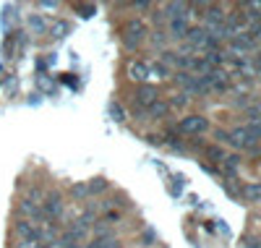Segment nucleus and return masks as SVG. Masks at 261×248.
<instances>
[{
  "label": "nucleus",
  "mask_w": 261,
  "mask_h": 248,
  "mask_svg": "<svg viewBox=\"0 0 261 248\" xmlns=\"http://www.w3.org/2000/svg\"><path fill=\"white\" fill-rule=\"evenodd\" d=\"M39 8H58V3H55V0H42Z\"/></svg>",
  "instance_id": "25"
},
{
  "label": "nucleus",
  "mask_w": 261,
  "mask_h": 248,
  "mask_svg": "<svg viewBox=\"0 0 261 248\" xmlns=\"http://www.w3.org/2000/svg\"><path fill=\"white\" fill-rule=\"evenodd\" d=\"M206 157H209L212 162H222L225 160V152H222L220 144H214V146H206Z\"/></svg>",
  "instance_id": "16"
},
{
  "label": "nucleus",
  "mask_w": 261,
  "mask_h": 248,
  "mask_svg": "<svg viewBox=\"0 0 261 248\" xmlns=\"http://www.w3.org/2000/svg\"><path fill=\"white\" fill-rule=\"evenodd\" d=\"M178 131L186 133V136H201V133L209 131V120L204 115H186L180 123H178Z\"/></svg>",
  "instance_id": "3"
},
{
  "label": "nucleus",
  "mask_w": 261,
  "mask_h": 248,
  "mask_svg": "<svg viewBox=\"0 0 261 248\" xmlns=\"http://www.w3.org/2000/svg\"><path fill=\"white\" fill-rule=\"evenodd\" d=\"M136 107H144V110H149L154 102H160V89L157 86H151V84H141L139 89H136Z\"/></svg>",
  "instance_id": "5"
},
{
  "label": "nucleus",
  "mask_w": 261,
  "mask_h": 248,
  "mask_svg": "<svg viewBox=\"0 0 261 248\" xmlns=\"http://www.w3.org/2000/svg\"><path fill=\"white\" fill-rule=\"evenodd\" d=\"M230 47H232L235 53H251V50L256 47V42H253L248 34H235V37L230 39Z\"/></svg>",
  "instance_id": "8"
},
{
  "label": "nucleus",
  "mask_w": 261,
  "mask_h": 248,
  "mask_svg": "<svg viewBox=\"0 0 261 248\" xmlns=\"http://www.w3.org/2000/svg\"><path fill=\"white\" fill-rule=\"evenodd\" d=\"M68 32H71V24H68V21H55V24H53V29H50V34L55 37V39H63V37H68Z\"/></svg>",
  "instance_id": "11"
},
{
  "label": "nucleus",
  "mask_w": 261,
  "mask_h": 248,
  "mask_svg": "<svg viewBox=\"0 0 261 248\" xmlns=\"http://www.w3.org/2000/svg\"><path fill=\"white\" fill-rule=\"evenodd\" d=\"M167 105H170V107H186V105H188V94H186V92H180L175 100L167 102Z\"/></svg>",
  "instance_id": "21"
},
{
  "label": "nucleus",
  "mask_w": 261,
  "mask_h": 248,
  "mask_svg": "<svg viewBox=\"0 0 261 248\" xmlns=\"http://www.w3.org/2000/svg\"><path fill=\"white\" fill-rule=\"evenodd\" d=\"M125 73H128V79L130 81H136L139 86L141 84H149V76H151V63H146V60H130L128 63V68H125Z\"/></svg>",
  "instance_id": "4"
},
{
  "label": "nucleus",
  "mask_w": 261,
  "mask_h": 248,
  "mask_svg": "<svg viewBox=\"0 0 261 248\" xmlns=\"http://www.w3.org/2000/svg\"><path fill=\"white\" fill-rule=\"evenodd\" d=\"M151 73H157L160 79H170V76H172V71L167 68V65H162L160 60H157V63H151Z\"/></svg>",
  "instance_id": "18"
},
{
  "label": "nucleus",
  "mask_w": 261,
  "mask_h": 248,
  "mask_svg": "<svg viewBox=\"0 0 261 248\" xmlns=\"http://www.w3.org/2000/svg\"><path fill=\"white\" fill-rule=\"evenodd\" d=\"M214 136H217V144H230V133H227V131H220V128H217Z\"/></svg>",
  "instance_id": "22"
},
{
  "label": "nucleus",
  "mask_w": 261,
  "mask_h": 248,
  "mask_svg": "<svg viewBox=\"0 0 261 248\" xmlns=\"http://www.w3.org/2000/svg\"><path fill=\"white\" fill-rule=\"evenodd\" d=\"M37 248H42V245H37Z\"/></svg>",
  "instance_id": "29"
},
{
  "label": "nucleus",
  "mask_w": 261,
  "mask_h": 248,
  "mask_svg": "<svg viewBox=\"0 0 261 248\" xmlns=\"http://www.w3.org/2000/svg\"><path fill=\"white\" fill-rule=\"evenodd\" d=\"M162 21H165V13H162V11H154V24L160 27V24H162Z\"/></svg>",
  "instance_id": "27"
},
{
  "label": "nucleus",
  "mask_w": 261,
  "mask_h": 248,
  "mask_svg": "<svg viewBox=\"0 0 261 248\" xmlns=\"http://www.w3.org/2000/svg\"><path fill=\"white\" fill-rule=\"evenodd\" d=\"M136 11H151V3H134Z\"/></svg>",
  "instance_id": "26"
},
{
  "label": "nucleus",
  "mask_w": 261,
  "mask_h": 248,
  "mask_svg": "<svg viewBox=\"0 0 261 248\" xmlns=\"http://www.w3.org/2000/svg\"><path fill=\"white\" fill-rule=\"evenodd\" d=\"M29 27H32V32L34 34H45V29H47V21L42 18V16H29Z\"/></svg>",
  "instance_id": "13"
},
{
  "label": "nucleus",
  "mask_w": 261,
  "mask_h": 248,
  "mask_svg": "<svg viewBox=\"0 0 261 248\" xmlns=\"http://www.w3.org/2000/svg\"><path fill=\"white\" fill-rule=\"evenodd\" d=\"M151 42H154L157 50H162V44L167 42V32H165V29H154V34H151Z\"/></svg>",
  "instance_id": "20"
},
{
  "label": "nucleus",
  "mask_w": 261,
  "mask_h": 248,
  "mask_svg": "<svg viewBox=\"0 0 261 248\" xmlns=\"http://www.w3.org/2000/svg\"><path fill=\"white\" fill-rule=\"evenodd\" d=\"M243 199H246V201H261V183L246 186V188H243Z\"/></svg>",
  "instance_id": "14"
},
{
  "label": "nucleus",
  "mask_w": 261,
  "mask_h": 248,
  "mask_svg": "<svg viewBox=\"0 0 261 248\" xmlns=\"http://www.w3.org/2000/svg\"><path fill=\"white\" fill-rule=\"evenodd\" d=\"M16 233L24 238V240H32V243H39L42 240V230H37L34 225H32V219H27V217L16 222Z\"/></svg>",
  "instance_id": "6"
},
{
  "label": "nucleus",
  "mask_w": 261,
  "mask_h": 248,
  "mask_svg": "<svg viewBox=\"0 0 261 248\" xmlns=\"http://www.w3.org/2000/svg\"><path fill=\"white\" fill-rule=\"evenodd\" d=\"M107 188H110V183H107L105 178H94L92 183L86 186V191H89L92 196H97V193H102V191H107Z\"/></svg>",
  "instance_id": "12"
},
{
  "label": "nucleus",
  "mask_w": 261,
  "mask_h": 248,
  "mask_svg": "<svg viewBox=\"0 0 261 248\" xmlns=\"http://www.w3.org/2000/svg\"><path fill=\"white\" fill-rule=\"evenodd\" d=\"M141 240H144V245H154V240H157V235H154V230H144V235H141Z\"/></svg>",
  "instance_id": "23"
},
{
  "label": "nucleus",
  "mask_w": 261,
  "mask_h": 248,
  "mask_svg": "<svg viewBox=\"0 0 261 248\" xmlns=\"http://www.w3.org/2000/svg\"><path fill=\"white\" fill-rule=\"evenodd\" d=\"M167 112H170V105H167V102H154V105L149 107V118L162 120V118L167 115Z\"/></svg>",
  "instance_id": "10"
},
{
  "label": "nucleus",
  "mask_w": 261,
  "mask_h": 248,
  "mask_svg": "<svg viewBox=\"0 0 261 248\" xmlns=\"http://www.w3.org/2000/svg\"><path fill=\"white\" fill-rule=\"evenodd\" d=\"M188 18H175V21H167V37L172 39H186L188 37Z\"/></svg>",
  "instance_id": "7"
},
{
  "label": "nucleus",
  "mask_w": 261,
  "mask_h": 248,
  "mask_svg": "<svg viewBox=\"0 0 261 248\" xmlns=\"http://www.w3.org/2000/svg\"><path fill=\"white\" fill-rule=\"evenodd\" d=\"M71 196L79 201V199H86V196H89V191H86V183H73L71 186Z\"/></svg>",
  "instance_id": "19"
},
{
  "label": "nucleus",
  "mask_w": 261,
  "mask_h": 248,
  "mask_svg": "<svg viewBox=\"0 0 261 248\" xmlns=\"http://www.w3.org/2000/svg\"><path fill=\"white\" fill-rule=\"evenodd\" d=\"M42 212H45V217H47L50 222L63 219V214H65V201H63V193L53 188L45 199H42Z\"/></svg>",
  "instance_id": "2"
},
{
  "label": "nucleus",
  "mask_w": 261,
  "mask_h": 248,
  "mask_svg": "<svg viewBox=\"0 0 261 248\" xmlns=\"http://www.w3.org/2000/svg\"><path fill=\"white\" fill-rule=\"evenodd\" d=\"M146 34H149V27L144 24V21L141 18H130L128 24L123 27V47L128 53H136L141 44H144Z\"/></svg>",
  "instance_id": "1"
},
{
  "label": "nucleus",
  "mask_w": 261,
  "mask_h": 248,
  "mask_svg": "<svg viewBox=\"0 0 261 248\" xmlns=\"http://www.w3.org/2000/svg\"><path fill=\"white\" fill-rule=\"evenodd\" d=\"M107 112H110V118L115 120V123H123L125 118H128V112H125V107L118 102V100H110V105H107Z\"/></svg>",
  "instance_id": "9"
},
{
  "label": "nucleus",
  "mask_w": 261,
  "mask_h": 248,
  "mask_svg": "<svg viewBox=\"0 0 261 248\" xmlns=\"http://www.w3.org/2000/svg\"><path fill=\"white\" fill-rule=\"evenodd\" d=\"M79 11H81V13H79L81 18H92V16H94V6H92V3H89V6H79Z\"/></svg>",
  "instance_id": "24"
},
{
  "label": "nucleus",
  "mask_w": 261,
  "mask_h": 248,
  "mask_svg": "<svg viewBox=\"0 0 261 248\" xmlns=\"http://www.w3.org/2000/svg\"><path fill=\"white\" fill-rule=\"evenodd\" d=\"M238 165H241V157H238V154H230V157H225V160H222V167H225L227 175H235Z\"/></svg>",
  "instance_id": "15"
},
{
  "label": "nucleus",
  "mask_w": 261,
  "mask_h": 248,
  "mask_svg": "<svg viewBox=\"0 0 261 248\" xmlns=\"http://www.w3.org/2000/svg\"><path fill=\"white\" fill-rule=\"evenodd\" d=\"M256 63H258V65H261V53H258V58H256Z\"/></svg>",
  "instance_id": "28"
},
{
  "label": "nucleus",
  "mask_w": 261,
  "mask_h": 248,
  "mask_svg": "<svg viewBox=\"0 0 261 248\" xmlns=\"http://www.w3.org/2000/svg\"><path fill=\"white\" fill-rule=\"evenodd\" d=\"M13 44H16V32H11L3 42V58H13Z\"/></svg>",
  "instance_id": "17"
}]
</instances>
